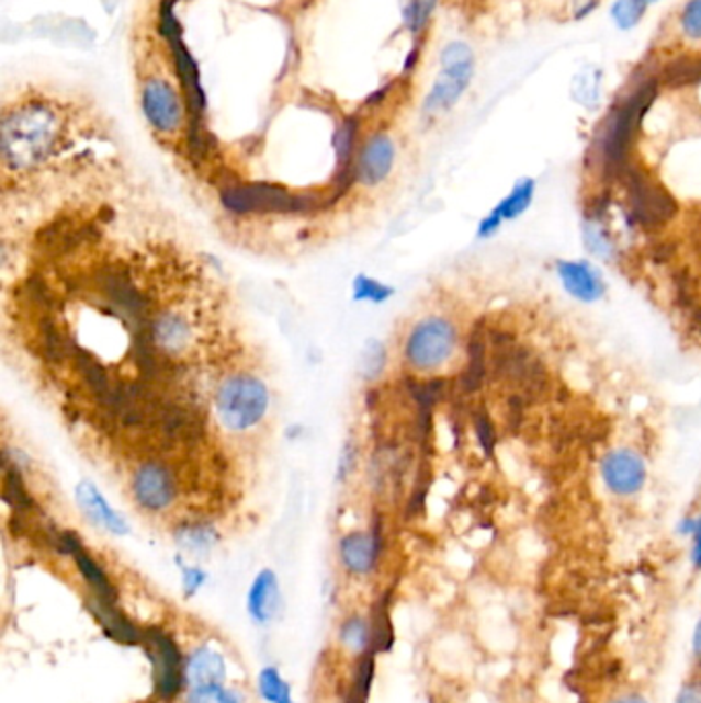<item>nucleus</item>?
I'll use <instances>...</instances> for the list:
<instances>
[{"label":"nucleus","instance_id":"obj_26","mask_svg":"<svg viewBox=\"0 0 701 703\" xmlns=\"http://www.w3.org/2000/svg\"><path fill=\"white\" fill-rule=\"evenodd\" d=\"M258 688H260L261 698L270 703H294L293 693L289 683L280 677V672L272 667L263 669L258 679Z\"/></svg>","mask_w":701,"mask_h":703},{"label":"nucleus","instance_id":"obj_37","mask_svg":"<svg viewBox=\"0 0 701 703\" xmlns=\"http://www.w3.org/2000/svg\"><path fill=\"white\" fill-rule=\"evenodd\" d=\"M204 582V572L197 570V568H185L183 570V585H185V590L188 594H194Z\"/></svg>","mask_w":701,"mask_h":703},{"label":"nucleus","instance_id":"obj_20","mask_svg":"<svg viewBox=\"0 0 701 703\" xmlns=\"http://www.w3.org/2000/svg\"><path fill=\"white\" fill-rule=\"evenodd\" d=\"M89 605L95 611L99 623L103 625L108 636H112L117 642H124V644H140L143 642V634L132 625L128 617H124L117 611L114 601H103V599L95 597Z\"/></svg>","mask_w":701,"mask_h":703},{"label":"nucleus","instance_id":"obj_17","mask_svg":"<svg viewBox=\"0 0 701 703\" xmlns=\"http://www.w3.org/2000/svg\"><path fill=\"white\" fill-rule=\"evenodd\" d=\"M77 502H79L82 514L99 529H103V531H108L112 535H126L131 531V526L124 521V517L110 507V502L103 498V494L91 481L79 484Z\"/></svg>","mask_w":701,"mask_h":703},{"label":"nucleus","instance_id":"obj_23","mask_svg":"<svg viewBox=\"0 0 701 703\" xmlns=\"http://www.w3.org/2000/svg\"><path fill=\"white\" fill-rule=\"evenodd\" d=\"M601 87H603V72L599 68H595V66L580 68L572 79V99L576 103H580L583 107L592 110V107H597L599 98H601Z\"/></svg>","mask_w":701,"mask_h":703},{"label":"nucleus","instance_id":"obj_2","mask_svg":"<svg viewBox=\"0 0 701 703\" xmlns=\"http://www.w3.org/2000/svg\"><path fill=\"white\" fill-rule=\"evenodd\" d=\"M60 138V120L46 105H27L2 122V159L9 169L27 171L44 163Z\"/></svg>","mask_w":701,"mask_h":703},{"label":"nucleus","instance_id":"obj_18","mask_svg":"<svg viewBox=\"0 0 701 703\" xmlns=\"http://www.w3.org/2000/svg\"><path fill=\"white\" fill-rule=\"evenodd\" d=\"M378 554H381V529H375L371 533L357 531L340 541V556H342L343 566L350 572H371L375 568Z\"/></svg>","mask_w":701,"mask_h":703},{"label":"nucleus","instance_id":"obj_39","mask_svg":"<svg viewBox=\"0 0 701 703\" xmlns=\"http://www.w3.org/2000/svg\"><path fill=\"white\" fill-rule=\"evenodd\" d=\"M599 7V0H576V7H574V16L576 19H583V16H588L595 9Z\"/></svg>","mask_w":701,"mask_h":703},{"label":"nucleus","instance_id":"obj_32","mask_svg":"<svg viewBox=\"0 0 701 703\" xmlns=\"http://www.w3.org/2000/svg\"><path fill=\"white\" fill-rule=\"evenodd\" d=\"M340 638H342L343 646L350 648L352 653H362L371 639V630L362 620H350V622L343 623Z\"/></svg>","mask_w":701,"mask_h":703},{"label":"nucleus","instance_id":"obj_19","mask_svg":"<svg viewBox=\"0 0 701 703\" xmlns=\"http://www.w3.org/2000/svg\"><path fill=\"white\" fill-rule=\"evenodd\" d=\"M249 615L258 623L272 622L280 611V587L276 574L261 570L247 594Z\"/></svg>","mask_w":701,"mask_h":703},{"label":"nucleus","instance_id":"obj_13","mask_svg":"<svg viewBox=\"0 0 701 703\" xmlns=\"http://www.w3.org/2000/svg\"><path fill=\"white\" fill-rule=\"evenodd\" d=\"M535 192H538V183L531 178H522L512 185V190L506 194L488 216H484L479 220L477 227V237L479 239H489L491 235H496L498 230L502 229L505 223L517 220L519 216L527 213L535 200Z\"/></svg>","mask_w":701,"mask_h":703},{"label":"nucleus","instance_id":"obj_5","mask_svg":"<svg viewBox=\"0 0 701 703\" xmlns=\"http://www.w3.org/2000/svg\"><path fill=\"white\" fill-rule=\"evenodd\" d=\"M98 291L122 319L131 321L132 333H140L148 324V295L138 286L131 270L124 265L103 268L98 274Z\"/></svg>","mask_w":701,"mask_h":703},{"label":"nucleus","instance_id":"obj_27","mask_svg":"<svg viewBox=\"0 0 701 703\" xmlns=\"http://www.w3.org/2000/svg\"><path fill=\"white\" fill-rule=\"evenodd\" d=\"M583 239H585V246H587L592 256L603 258V260L611 258L613 241H611L609 233H607L603 223L599 218H588Z\"/></svg>","mask_w":701,"mask_h":703},{"label":"nucleus","instance_id":"obj_1","mask_svg":"<svg viewBox=\"0 0 701 703\" xmlns=\"http://www.w3.org/2000/svg\"><path fill=\"white\" fill-rule=\"evenodd\" d=\"M658 72H644L607 115L597 143V159L607 178H623L632 167V150L642 122L658 98Z\"/></svg>","mask_w":701,"mask_h":703},{"label":"nucleus","instance_id":"obj_10","mask_svg":"<svg viewBox=\"0 0 701 703\" xmlns=\"http://www.w3.org/2000/svg\"><path fill=\"white\" fill-rule=\"evenodd\" d=\"M145 642L155 669V689L163 700H171L180 693L183 685L180 648L169 634L155 627L145 634Z\"/></svg>","mask_w":701,"mask_h":703},{"label":"nucleus","instance_id":"obj_22","mask_svg":"<svg viewBox=\"0 0 701 703\" xmlns=\"http://www.w3.org/2000/svg\"><path fill=\"white\" fill-rule=\"evenodd\" d=\"M660 84H667L669 89H683V87H693L701 82V58H691V56H679L663 66L658 72Z\"/></svg>","mask_w":701,"mask_h":703},{"label":"nucleus","instance_id":"obj_3","mask_svg":"<svg viewBox=\"0 0 701 703\" xmlns=\"http://www.w3.org/2000/svg\"><path fill=\"white\" fill-rule=\"evenodd\" d=\"M270 408V393L258 376L247 373L227 375L214 392L218 422L230 432H247L260 424Z\"/></svg>","mask_w":701,"mask_h":703},{"label":"nucleus","instance_id":"obj_16","mask_svg":"<svg viewBox=\"0 0 701 703\" xmlns=\"http://www.w3.org/2000/svg\"><path fill=\"white\" fill-rule=\"evenodd\" d=\"M393 161L395 147L392 138L387 134H375L360 150L359 161L354 165L357 180L369 188L378 185L392 173Z\"/></svg>","mask_w":701,"mask_h":703},{"label":"nucleus","instance_id":"obj_9","mask_svg":"<svg viewBox=\"0 0 701 703\" xmlns=\"http://www.w3.org/2000/svg\"><path fill=\"white\" fill-rule=\"evenodd\" d=\"M145 333L150 345L169 360L181 359L196 342L194 324L183 313L173 309L150 315Z\"/></svg>","mask_w":701,"mask_h":703},{"label":"nucleus","instance_id":"obj_12","mask_svg":"<svg viewBox=\"0 0 701 703\" xmlns=\"http://www.w3.org/2000/svg\"><path fill=\"white\" fill-rule=\"evenodd\" d=\"M604 488L615 496H634L646 484V463L634 451H613L601 463Z\"/></svg>","mask_w":701,"mask_h":703},{"label":"nucleus","instance_id":"obj_14","mask_svg":"<svg viewBox=\"0 0 701 703\" xmlns=\"http://www.w3.org/2000/svg\"><path fill=\"white\" fill-rule=\"evenodd\" d=\"M557 279L562 282L564 291L580 303L592 305L603 298L607 293V282L603 274L583 260H559L555 263Z\"/></svg>","mask_w":701,"mask_h":703},{"label":"nucleus","instance_id":"obj_21","mask_svg":"<svg viewBox=\"0 0 701 703\" xmlns=\"http://www.w3.org/2000/svg\"><path fill=\"white\" fill-rule=\"evenodd\" d=\"M188 679L192 685H221L225 679V660L211 648H197L188 660Z\"/></svg>","mask_w":701,"mask_h":703},{"label":"nucleus","instance_id":"obj_15","mask_svg":"<svg viewBox=\"0 0 701 703\" xmlns=\"http://www.w3.org/2000/svg\"><path fill=\"white\" fill-rule=\"evenodd\" d=\"M143 110L152 128L159 132H173L180 128V99L169 82L155 79L145 84Z\"/></svg>","mask_w":701,"mask_h":703},{"label":"nucleus","instance_id":"obj_6","mask_svg":"<svg viewBox=\"0 0 701 703\" xmlns=\"http://www.w3.org/2000/svg\"><path fill=\"white\" fill-rule=\"evenodd\" d=\"M473 77V52L463 42H453L441 54V75L425 101L426 114L451 110L465 93Z\"/></svg>","mask_w":701,"mask_h":703},{"label":"nucleus","instance_id":"obj_11","mask_svg":"<svg viewBox=\"0 0 701 703\" xmlns=\"http://www.w3.org/2000/svg\"><path fill=\"white\" fill-rule=\"evenodd\" d=\"M621 180L627 183L632 213L640 223L644 225L665 223L675 213V202L670 200L669 194L658 183H654L646 173L630 167V171Z\"/></svg>","mask_w":701,"mask_h":703},{"label":"nucleus","instance_id":"obj_30","mask_svg":"<svg viewBox=\"0 0 701 703\" xmlns=\"http://www.w3.org/2000/svg\"><path fill=\"white\" fill-rule=\"evenodd\" d=\"M393 644L392 617L387 605H376L375 623H373V646L378 653H387Z\"/></svg>","mask_w":701,"mask_h":703},{"label":"nucleus","instance_id":"obj_34","mask_svg":"<svg viewBox=\"0 0 701 703\" xmlns=\"http://www.w3.org/2000/svg\"><path fill=\"white\" fill-rule=\"evenodd\" d=\"M188 703H241L239 698L221 688V685H204V688H196L190 695H188Z\"/></svg>","mask_w":701,"mask_h":703},{"label":"nucleus","instance_id":"obj_8","mask_svg":"<svg viewBox=\"0 0 701 703\" xmlns=\"http://www.w3.org/2000/svg\"><path fill=\"white\" fill-rule=\"evenodd\" d=\"M180 477L161 458H148L134 467L131 494L134 502L147 512H163L180 496Z\"/></svg>","mask_w":701,"mask_h":703},{"label":"nucleus","instance_id":"obj_36","mask_svg":"<svg viewBox=\"0 0 701 703\" xmlns=\"http://www.w3.org/2000/svg\"><path fill=\"white\" fill-rule=\"evenodd\" d=\"M475 430H477V439L482 442L484 451L491 453V449H494V430H491V424H489L488 416H477Z\"/></svg>","mask_w":701,"mask_h":703},{"label":"nucleus","instance_id":"obj_35","mask_svg":"<svg viewBox=\"0 0 701 703\" xmlns=\"http://www.w3.org/2000/svg\"><path fill=\"white\" fill-rule=\"evenodd\" d=\"M683 533L693 537V552H691V557H693V564H696L698 568H701V517L700 519L686 521V524H683Z\"/></svg>","mask_w":701,"mask_h":703},{"label":"nucleus","instance_id":"obj_28","mask_svg":"<svg viewBox=\"0 0 701 703\" xmlns=\"http://www.w3.org/2000/svg\"><path fill=\"white\" fill-rule=\"evenodd\" d=\"M352 288H354V298H357V301L375 303V305L389 301L393 293H395L387 284L376 282L375 279H369V276H359V279L354 280V286H352Z\"/></svg>","mask_w":701,"mask_h":703},{"label":"nucleus","instance_id":"obj_40","mask_svg":"<svg viewBox=\"0 0 701 703\" xmlns=\"http://www.w3.org/2000/svg\"><path fill=\"white\" fill-rule=\"evenodd\" d=\"M693 646H696V655H698V658L701 660V620L700 623H698V627H696V638H693Z\"/></svg>","mask_w":701,"mask_h":703},{"label":"nucleus","instance_id":"obj_38","mask_svg":"<svg viewBox=\"0 0 701 703\" xmlns=\"http://www.w3.org/2000/svg\"><path fill=\"white\" fill-rule=\"evenodd\" d=\"M679 703H701V681L687 685L679 695Z\"/></svg>","mask_w":701,"mask_h":703},{"label":"nucleus","instance_id":"obj_29","mask_svg":"<svg viewBox=\"0 0 701 703\" xmlns=\"http://www.w3.org/2000/svg\"><path fill=\"white\" fill-rule=\"evenodd\" d=\"M373 672H375V660H373V656L366 655V658H362L357 677L352 681L348 703L366 702L369 691H371V683H373Z\"/></svg>","mask_w":701,"mask_h":703},{"label":"nucleus","instance_id":"obj_33","mask_svg":"<svg viewBox=\"0 0 701 703\" xmlns=\"http://www.w3.org/2000/svg\"><path fill=\"white\" fill-rule=\"evenodd\" d=\"M679 25H681V32L687 39L701 42V0L687 2L681 11V16H679Z\"/></svg>","mask_w":701,"mask_h":703},{"label":"nucleus","instance_id":"obj_24","mask_svg":"<svg viewBox=\"0 0 701 703\" xmlns=\"http://www.w3.org/2000/svg\"><path fill=\"white\" fill-rule=\"evenodd\" d=\"M654 0H615L611 7V19L621 32L634 30L644 19Z\"/></svg>","mask_w":701,"mask_h":703},{"label":"nucleus","instance_id":"obj_4","mask_svg":"<svg viewBox=\"0 0 701 703\" xmlns=\"http://www.w3.org/2000/svg\"><path fill=\"white\" fill-rule=\"evenodd\" d=\"M457 345V329L442 319V317H428L425 321L416 324L409 331L404 354L409 366L416 371H437L446 364Z\"/></svg>","mask_w":701,"mask_h":703},{"label":"nucleus","instance_id":"obj_41","mask_svg":"<svg viewBox=\"0 0 701 703\" xmlns=\"http://www.w3.org/2000/svg\"><path fill=\"white\" fill-rule=\"evenodd\" d=\"M613 703H648L644 698H640V695H623V698H620V700H615Z\"/></svg>","mask_w":701,"mask_h":703},{"label":"nucleus","instance_id":"obj_25","mask_svg":"<svg viewBox=\"0 0 701 703\" xmlns=\"http://www.w3.org/2000/svg\"><path fill=\"white\" fill-rule=\"evenodd\" d=\"M176 537L180 541L181 547L190 552H204V549H211L216 543V531L211 524L188 523L181 524Z\"/></svg>","mask_w":701,"mask_h":703},{"label":"nucleus","instance_id":"obj_31","mask_svg":"<svg viewBox=\"0 0 701 703\" xmlns=\"http://www.w3.org/2000/svg\"><path fill=\"white\" fill-rule=\"evenodd\" d=\"M437 0H404V16L409 30L414 33L425 30L430 13L434 11Z\"/></svg>","mask_w":701,"mask_h":703},{"label":"nucleus","instance_id":"obj_7","mask_svg":"<svg viewBox=\"0 0 701 703\" xmlns=\"http://www.w3.org/2000/svg\"><path fill=\"white\" fill-rule=\"evenodd\" d=\"M225 208L235 214L251 213H298L313 206V197L296 196L284 188L270 183H247L227 185L221 192Z\"/></svg>","mask_w":701,"mask_h":703}]
</instances>
